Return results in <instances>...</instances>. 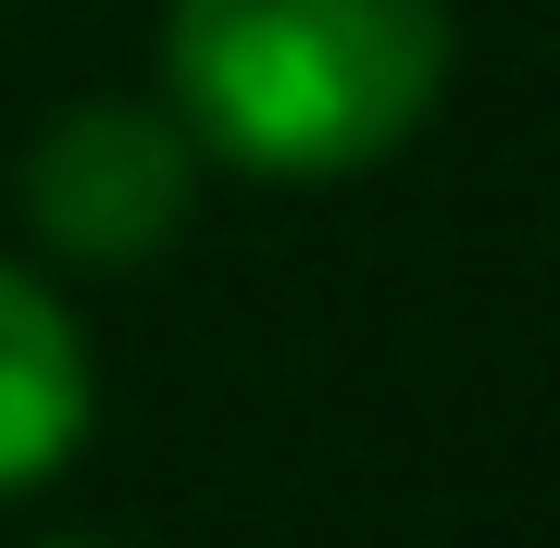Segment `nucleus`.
Segmentation results:
<instances>
[{
  "instance_id": "f257e3e1",
  "label": "nucleus",
  "mask_w": 560,
  "mask_h": 548,
  "mask_svg": "<svg viewBox=\"0 0 560 548\" xmlns=\"http://www.w3.org/2000/svg\"><path fill=\"white\" fill-rule=\"evenodd\" d=\"M448 0H175L162 13V113L200 163L261 187H337L436 113Z\"/></svg>"
},
{
  "instance_id": "f03ea898",
  "label": "nucleus",
  "mask_w": 560,
  "mask_h": 548,
  "mask_svg": "<svg viewBox=\"0 0 560 548\" xmlns=\"http://www.w3.org/2000/svg\"><path fill=\"white\" fill-rule=\"evenodd\" d=\"M187 212H200V150L162 101H75L25 150V224L50 263L138 275L187 237Z\"/></svg>"
},
{
  "instance_id": "7ed1b4c3",
  "label": "nucleus",
  "mask_w": 560,
  "mask_h": 548,
  "mask_svg": "<svg viewBox=\"0 0 560 548\" xmlns=\"http://www.w3.org/2000/svg\"><path fill=\"white\" fill-rule=\"evenodd\" d=\"M88 448V337L25 263H0V499L50 487Z\"/></svg>"
},
{
  "instance_id": "20e7f679",
  "label": "nucleus",
  "mask_w": 560,
  "mask_h": 548,
  "mask_svg": "<svg viewBox=\"0 0 560 548\" xmlns=\"http://www.w3.org/2000/svg\"><path fill=\"white\" fill-rule=\"evenodd\" d=\"M62 548H75V536H62Z\"/></svg>"
}]
</instances>
